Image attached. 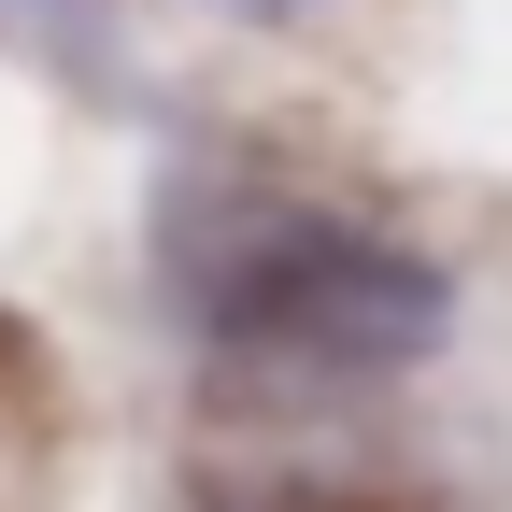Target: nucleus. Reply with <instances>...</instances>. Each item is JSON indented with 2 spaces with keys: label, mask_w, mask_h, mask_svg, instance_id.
Masks as SVG:
<instances>
[{
  "label": "nucleus",
  "mask_w": 512,
  "mask_h": 512,
  "mask_svg": "<svg viewBox=\"0 0 512 512\" xmlns=\"http://www.w3.org/2000/svg\"><path fill=\"white\" fill-rule=\"evenodd\" d=\"M171 285L228 370H313V384H384V370L441 356V328H456L441 256L342 228V214H242L214 242H185Z\"/></svg>",
  "instance_id": "obj_1"
},
{
  "label": "nucleus",
  "mask_w": 512,
  "mask_h": 512,
  "mask_svg": "<svg viewBox=\"0 0 512 512\" xmlns=\"http://www.w3.org/2000/svg\"><path fill=\"white\" fill-rule=\"evenodd\" d=\"M185 512H427L413 484H356V470H200Z\"/></svg>",
  "instance_id": "obj_2"
},
{
  "label": "nucleus",
  "mask_w": 512,
  "mask_h": 512,
  "mask_svg": "<svg viewBox=\"0 0 512 512\" xmlns=\"http://www.w3.org/2000/svg\"><path fill=\"white\" fill-rule=\"evenodd\" d=\"M214 15H271V29H285V15H299V0H214Z\"/></svg>",
  "instance_id": "obj_3"
}]
</instances>
